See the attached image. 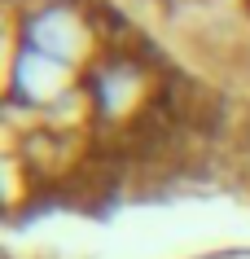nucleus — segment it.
Here are the masks:
<instances>
[{
    "label": "nucleus",
    "mask_w": 250,
    "mask_h": 259,
    "mask_svg": "<svg viewBox=\"0 0 250 259\" xmlns=\"http://www.w3.org/2000/svg\"><path fill=\"white\" fill-rule=\"evenodd\" d=\"M176 66V53H167L163 44L154 53H101L83 70V97L101 145H123L132 132L145 127Z\"/></svg>",
    "instance_id": "nucleus-1"
},
{
    "label": "nucleus",
    "mask_w": 250,
    "mask_h": 259,
    "mask_svg": "<svg viewBox=\"0 0 250 259\" xmlns=\"http://www.w3.org/2000/svg\"><path fill=\"white\" fill-rule=\"evenodd\" d=\"M9 44L88 70L101 57L97 0H31L9 9Z\"/></svg>",
    "instance_id": "nucleus-2"
},
{
    "label": "nucleus",
    "mask_w": 250,
    "mask_h": 259,
    "mask_svg": "<svg viewBox=\"0 0 250 259\" xmlns=\"http://www.w3.org/2000/svg\"><path fill=\"white\" fill-rule=\"evenodd\" d=\"M83 88V70L44 57L35 49L9 44V62H5V114H9V132L40 123L57 106H66L70 97Z\"/></svg>",
    "instance_id": "nucleus-3"
},
{
    "label": "nucleus",
    "mask_w": 250,
    "mask_h": 259,
    "mask_svg": "<svg viewBox=\"0 0 250 259\" xmlns=\"http://www.w3.org/2000/svg\"><path fill=\"white\" fill-rule=\"evenodd\" d=\"M5 5H9V9H18V5H31V0H5Z\"/></svg>",
    "instance_id": "nucleus-4"
},
{
    "label": "nucleus",
    "mask_w": 250,
    "mask_h": 259,
    "mask_svg": "<svg viewBox=\"0 0 250 259\" xmlns=\"http://www.w3.org/2000/svg\"><path fill=\"white\" fill-rule=\"evenodd\" d=\"M171 5H189V0H171Z\"/></svg>",
    "instance_id": "nucleus-5"
},
{
    "label": "nucleus",
    "mask_w": 250,
    "mask_h": 259,
    "mask_svg": "<svg viewBox=\"0 0 250 259\" xmlns=\"http://www.w3.org/2000/svg\"><path fill=\"white\" fill-rule=\"evenodd\" d=\"M241 5H246V14H250V0H241Z\"/></svg>",
    "instance_id": "nucleus-6"
}]
</instances>
